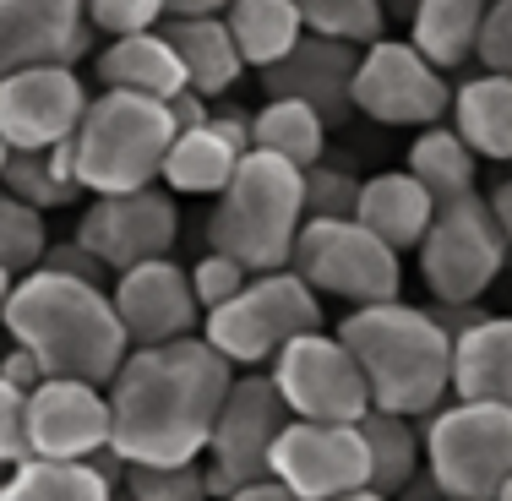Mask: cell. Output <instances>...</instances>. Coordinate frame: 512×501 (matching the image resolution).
<instances>
[{
    "instance_id": "cell-1",
    "label": "cell",
    "mask_w": 512,
    "mask_h": 501,
    "mask_svg": "<svg viewBox=\"0 0 512 501\" xmlns=\"http://www.w3.org/2000/svg\"><path fill=\"white\" fill-rule=\"evenodd\" d=\"M229 382H235V371L202 338L131 349L126 365L115 371V382L104 387L109 452L126 469L131 463H142V469L202 463Z\"/></svg>"
},
{
    "instance_id": "cell-2",
    "label": "cell",
    "mask_w": 512,
    "mask_h": 501,
    "mask_svg": "<svg viewBox=\"0 0 512 501\" xmlns=\"http://www.w3.org/2000/svg\"><path fill=\"white\" fill-rule=\"evenodd\" d=\"M11 344L28 349L39 360L44 382H88V387H109L115 371L126 365V333L115 322L109 289L77 284L60 273H22L11 284V300L0 305Z\"/></svg>"
},
{
    "instance_id": "cell-3",
    "label": "cell",
    "mask_w": 512,
    "mask_h": 501,
    "mask_svg": "<svg viewBox=\"0 0 512 501\" xmlns=\"http://www.w3.org/2000/svg\"><path fill=\"white\" fill-rule=\"evenodd\" d=\"M333 338L355 360L371 409L420 425L453 398V338L425 316V305H360L338 322Z\"/></svg>"
},
{
    "instance_id": "cell-4",
    "label": "cell",
    "mask_w": 512,
    "mask_h": 501,
    "mask_svg": "<svg viewBox=\"0 0 512 501\" xmlns=\"http://www.w3.org/2000/svg\"><path fill=\"white\" fill-rule=\"evenodd\" d=\"M300 224H306V213H300V169L278 164L267 153H246L229 175V186L213 197L207 251L240 262L251 278L284 273Z\"/></svg>"
},
{
    "instance_id": "cell-5",
    "label": "cell",
    "mask_w": 512,
    "mask_h": 501,
    "mask_svg": "<svg viewBox=\"0 0 512 501\" xmlns=\"http://www.w3.org/2000/svg\"><path fill=\"white\" fill-rule=\"evenodd\" d=\"M175 142L169 109L137 93H93L82 126L71 131V175L93 197H126L158 186L164 153Z\"/></svg>"
},
{
    "instance_id": "cell-6",
    "label": "cell",
    "mask_w": 512,
    "mask_h": 501,
    "mask_svg": "<svg viewBox=\"0 0 512 501\" xmlns=\"http://www.w3.org/2000/svg\"><path fill=\"white\" fill-rule=\"evenodd\" d=\"M306 333H322V300L289 267L251 278L229 305L202 316V344L229 371H256V365H267L284 344H295Z\"/></svg>"
},
{
    "instance_id": "cell-7",
    "label": "cell",
    "mask_w": 512,
    "mask_h": 501,
    "mask_svg": "<svg viewBox=\"0 0 512 501\" xmlns=\"http://www.w3.org/2000/svg\"><path fill=\"white\" fill-rule=\"evenodd\" d=\"M289 273L316 300H344L349 311L404 295V256L387 251L355 218H306L289 251Z\"/></svg>"
},
{
    "instance_id": "cell-8",
    "label": "cell",
    "mask_w": 512,
    "mask_h": 501,
    "mask_svg": "<svg viewBox=\"0 0 512 501\" xmlns=\"http://www.w3.org/2000/svg\"><path fill=\"white\" fill-rule=\"evenodd\" d=\"M425 480L442 501H496L512 474V409L496 403H442L420 431Z\"/></svg>"
},
{
    "instance_id": "cell-9",
    "label": "cell",
    "mask_w": 512,
    "mask_h": 501,
    "mask_svg": "<svg viewBox=\"0 0 512 501\" xmlns=\"http://www.w3.org/2000/svg\"><path fill=\"white\" fill-rule=\"evenodd\" d=\"M414 251H420V278L436 305H480V295L507 267V240L480 191L436 207L431 229Z\"/></svg>"
},
{
    "instance_id": "cell-10",
    "label": "cell",
    "mask_w": 512,
    "mask_h": 501,
    "mask_svg": "<svg viewBox=\"0 0 512 501\" xmlns=\"http://www.w3.org/2000/svg\"><path fill=\"white\" fill-rule=\"evenodd\" d=\"M273 382L278 403L289 409V420H306V425H360L371 398H365V382L349 360V349L338 344L333 333H306L295 344H284L273 354Z\"/></svg>"
},
{
    "instance_id": "cell-11",
    "label": "cell",
    "mask_w": 512,
    "mask_h": 501,
    "mask_svg": "<svg viewBox=\"0 0 512 501\" xmlns=\"http://www.w3.org/2000/svg\"><path fill=\"white\" fill-rule=\"evenodd\" d=\"M284 425H289V409L278 403L273 382L267 376H235L224 403H218L213 436H207V463H202L207 501L213 496L224 501L240 485L267 480V452H273Z\"/></svg>"
},
{
    "instance_id": "cell-12",
    "label": "cell",
    "mask_w": 512,
    "mask_h": 501,
    "mask_svg": "<svg viewBox=\"0 0 512 501\" xmlns=\"http://www.w3.org/2000/svg\"><path fill=\"white\" fill-rule=\"evenodd\" d=\"M349 104L371 115L376 126H414L431 131L453 109V82L420 60L404 39H376L355 60V82H349Z\"/></svg>"
},
{
    "instance_id": "cell-13",
    "label": "cell",
    "mask_w": 512,
    "mask_h": 501,
    "mask_svg": "<svg viewBox=\"0 0 512 501\" xmlns=\"http://www.w3.org/2000/svg\"><path fill=\"white\" fill-rule=\"evenodd\" d=\"M71 240H77L109 278H120V273H131V267L158 262V256L175 251L180 207L158 186L126 191V197H93L88 213L77 218V235Z\"/></svg>"
},
{
    "instance_id": "cell-14",
    "label": "cell",
    "mask_w": 512,
    "mask_h": 501,
    "mask_svg": "<svg viewBox=\"0 0 512 501\" xmlns=\"http://www.w3.org/2000/svg\"><path fill=\"white\" fill-rule=\"evenodd\" d=\"M267 480L295 501H338L365 491V442L355 425L289 420L267 452Z\"/></svg>"
},
{
    "instance_id": "cell-15",
    "label": "cell",
    "mask_w": 512,
    "mask_h": 501,
    "mask_svg": "<svg viewBox=\"0 0 512 501\" xmlns=\"http://www.w3.org/2000/svg\"><path fill=\"white\" fill-rule=\"evenodd\" d=\"M88 99V82L71 66H33L0 77V142H6V153H50L60 142H71Z\"/></svg>"
},
{
    "instance_id": "cell-16",
    "label": "cell",
    "mask_w": 512,
    "mask_h": 501,
    "mask_svg": "<svg viewBox=\"0 0 512 501\" xmlns=\"http://www.w3.org/2000/svg\"><path fill=\"white\" fill-rule=\"evenodd\" d=\"M109 305H115V322H120V333H126L131 349L180 344V338H197V327H202L186 267L169 262V256L120 273L115 289H109Z\"/></svg>"
},
{
    "instance_id": "cell-17",
    "label": "cell",
    "mask_w": 512,
    "mask_h": 501,
    "mask_svg": "<svg viewBox=\"0 0 512 501\" xmlns=\"http://www.w3.org/2000/svg\"><path fill=\"white\" fill-rule=\"evenodd\" d=\"M109 447V398L88 382H39L28 393V458L88 463Z\"/></svg>"
},
{
    "instance_id": "cell-18",
    "label": "cell",
    "mask_w": 512,
    "mask_h": 501,
    "mask_svg": "<svg viewBox=\"0 0 512 501\" xmlns=\"http://www.w3.org/2000/svg\"><path fill=\"white\" fill-rule=\"evenodd\" d=\"M93 50L82 0H0V77L33 66H71Z\"/></svg>"
},
{
    "instance_id": "cell-19",
    "label": "cell",
    "mask_w": 512,
    "mask_h": 501,
    "mask_svg": "<svg viewBox=\"0 0 512 501\" xmlns=\"http://www.w3.org/2000/svg\"><path fill=\"white\" fill-rule=\"evenodd\" d=\"M355 60H360V50L333 44V39H311L306 33L278 66L262 71V88H267V99H295V104L316 109V115L333 126V120L355 115V104H349Z\"/></svg>"
},
{
    "instance_id": "cell-20",
    "label": "cell",
    "mask_w": 512,
    "mask_h": 501,
    "mask_svg": "<svg viewBox=\"0 0 512 501\" xmlns=\"http://www.w3.org/2000/svg\"><path fill=\"white\" fill-rule=\"evenodd\" d=\"M453 398L512 409V316H480L453 338Z\"/></svg>"
},
{
    "instance_id": "cell-21",
    "label": "cell",
    "mask_w": 512,
    "mask_h": 501,
    "mask_svg": "<svg viewBox=\"0 0 512 501\" xmlns=\"http://www.w3.org/2000/svg\"><path fill=\"white\" fill-rule=\"evenodd\" d=\"M436 218V202L425 197L420 186L404 175V169H393V175H371L360 180V197H355V224L371 229L376 240H382L387 251H414L425 240V229H431Z\"/></svg>"
},
{
    "instance_id": "cell-22",
    "label": "cell",
    "mask_w": 512,
    "mask_h": 501,
    "mask_svg": "<svg viewBox=\"0 0 512 501\" xmlns=\"http://www.w3.org/2000/svg\"><path fill=\"white\" fill-rule=\"evenodd\" d=\"M158 39H164L169 55L180 60L186 93H197V99H207V104L224 99V93L240 82V71H246L218 17H207V22H158Z\"/></svg>"
},
{
    "instance_id": "cell-23",
    "label": "cell",
    "mask_w": 512,
    "mask_h": 501,
    "mask_svg": "<svg viewBox=\"0 0 512 501\" xmlns=\"http://www.w3.org/2000/svg\"><path fill=\"white\" fill-rule=\"evenodd\" d=\"M453 137L474 158L512 164V77H469L453 88Z\"/></svg>"
},
{
    "instance_id": "cell-24",
    "label": "cell",
    "mask_w": 512,
    "mask_h": 501,
    "mask_svg": "<svg viewBox=\"0 0 512 501\" xmlns=\"http://www.w3.org/2000/svg\"><path fill=\"white\" fill-rule=\"evenodd\" d=\"M99 82H104V93H137V99H158V104H169L186 88L180 60L169 55V44L158 39V28L109 39L99 50Z\"/></svg>"
},
{
    "instance_id": "cell-25",
    "label": "cell",
    "mask_w": 512,
    "mask_h": 501,
    "mask_svg": "<svg viewBox=\"0 0 512 501\" xmlns=\"http://www.w3.org/2000/svg\"><path fill=\"white\" fill-rule=\"evenodd\" d=\"M218 22H224L229 44H235L240 66H251V71L278 66V60L306 39L295 0H229Z\"/></svg>"
},
{
    "instance_id": "cell-26",
    "label": "cell",
    "mask_w": 512,
    "mask_h": 501,
    "mask_svg": "<svg viewBox=\"0 0 512 501\" xmlns=\"http://www.w3.org/2000/svg\"><path fill=\"white\" fill-rule=\"evenodd\" d=\"M491 0H420L409 11V50L431 60L436 71H453L463 60H474V39H480V17Z\"/></svg>"
},
{
    "instance_id": "cell-27",
    "label": "cell",
    "mask_w": 512,
    "mask_h": 501,
    "mask_svg": "<svg viewBox=\"0 0 512 501\" xmlns=\"http://www.w3.org/2000/svg\"><path fill=\"white\" fill-rule=\"evenodd\" d=\"M355 431L365 442V491H371V496L393 501L409 480H420L425 447H420V425H414V420L365 409V420L355 425Z\"/></svg>"
},
{
    "instance_id": "cell-28",
    "label": "cell",
    "mask_w": 512,
    "mask_h": 501,
    "mask_svg": "<svg viewBox=\"0 0 512 501\" xmlns=\"http://www.w3.org/2000/svg\"><path fill=\"white\" fill-rule=\"evenodd\" d=\"M404 175H409L436 207H447V202H458V197H474L480 158H474V153L453 137V126H431V131H414Z\"/></svg>"
},
{
    "instance_id": "cell-29",
    "label": "cell",
    "mask_w": 512,
    "mask_h": 501,
    "mask_svg": "<svg viewBox=\"0 0 512 501\" xmlns=\"http://www.w3.org/2000/svg\"><path fill=\"white\" fill-rule=\"evenodd\" d=\"M251 153H267L278 164L311 169L327 153V120L295 99H267L251 115Z\"/></svg>"
},
{
    "instance_id": "cell-30",
    "label": "cell",
    "mask_w": 512,
    "mask_h": 501,
    "mask_svg": "<svg viewBox=\"0 0 512 501\" xmlns=\"http://www.w3.org/2000/svg\"><path fill=\"white\" fill-rule=\"evenodd\" d=\"M0 191L17 197L33 213H55V207H71L82 197L77 175H71V142H60L50 153H6L0 164Z\"/></svg>"
},
{
    "instance_id": "cell-31",
    "label": "cell",
    "mask_w": 512,
    "mask_h": 501,
    "mask_svg": "<svg viewBox=\"0 0 512 501\" xmlns=\"http://www.w3.org/2000/svg\"><path fill=\"white\" fill-rule=\"evenodd\" d=\"M235 164H240V153H229L224 142L202 126V131H180V137L169 142L158 180H164L169 197H218V191L229 186V175H235Z\"/></svg>"
},
{
    "instance_id": "cell-32",
    "label": "cell",
    "mask_w": 512,
    "mask_h": 501,
    "mask_svg": "<svg viewBox=\"0 0 512 501\" xmlns=\"http://www.w3.org/2000/svg\"><path fill=\"white\" fill-rule=\"evenodd\" d=\"M0 501H115V485L93 463H44L28 458L6 469Z\"/></svg>"
},
{
    "instance_id": "cell-33",
    "label": "cell",
    "mask_w": 512,
    "mask_h": 501,
    "mask_svg": "<svg viewBox=\"0 0 512 501\" xmlns=\"http://www.w3.org/2000/svg\"><path fill=\"white\" fill-rule=\"evenodd\" d=\"M295 11L311 39H333V44H349V50L387 39L382 0H295Z\"/></svg>"
},
{
    "instance_id": "cell-34",
    "label": "cell",
    "mask_w": 512,
    "mask_h": 501,
    "mask_svg": "<svg viewBox=\"0 0 512 501\" xmlns=\"http://www.w3.org/2000/svg\"><path fill=\"white\" fill-rule=\"evenodd\" d=\"M44 246H50V229H44V218L33 213V207H22L17 197H6L0 191V267H6L11 278L33 273L39 267Z\"/></svg>"
},
{
    "instance_id": "cell-35",
    "label": "cell",
    "mask_w": 512,
    "mask_h": 501,
    "mask_svg": "<svg viewBox=\"0 0 512 501\" xmlns=\"http://www.w3.org/2000/svg\"><path fill=\"white\" fill-rule=\"evenodd\" d=\"M360 175H349L344 164H311L300 169V213L306 218H355Z\"/></svg>"
},
{
    "instance_id": "cell-36",
    "label": "cell",
    "mask_w": 512,
    "mask_h": 501,
    "mask_svg": "<svg viewBox=\"0 0 512 501\" xmlns=\"http://www.w3.org/2000/svg\"><path fill=\"white\" fill-rule=\"evenodd\" d=\"M120 496L126 501H207V480H202V463H175V469L131 463L120 474Z\"/></svg>"
},
{
    "instance_id": "cell-37",
    "label": "cell",
    "mask_w": 512,
    "mask_h": 501,
    "mask_svg": "<svg viewBox=\"0 0 512 501\" xmlns=\"http://www.w3.org/2000/svg\"><path fill=\"white\" fill-rule=\"evenodd\" d=\"M186 278H191V300H197V311H218V305H229L240 295V289L251 284V273L240 262H229V256H197V262L186 267Z\"/></svg>"
},
{
    "instance_id": "cell-38",
    "label": "cell",
    "mask_w": 512,
    "mask_h": 501,
    "mask_svg": "<svg viewBox=\"0 0 512 501\" xmlns=\"http://www.w3.org/2000/svg\"><path fill=\"white\" fill-rule=\"evenodd\" d=\"M82 17L93 33L126 39V33H153L164 22V0H82Z\"/></svg>"
},
{
    "instance_id": "cell-39",
    "label": "cell",
    "mask_w": 512,
    "mask_h": 501,
    "mask_svg": "<svg viewBox=\"0 0 512 501\" xmlns=\"http://www.w3.org/2000/svg\"><path fill=\"white\" fill-rule=\"evenodd\" d=\"M474 60L485 66V77H512V0H491L485 6Z\"/></svg>"
},
{
    "instance_id": "cell-40",
    "label": "cell",
    "mask_w": 512,
    "mask_h": 501,
    "mask_svg": "<svg viewBox=\"0 0 512 501\" xmlns=\"http://www.w3.org/2000/svg\"><path fill=\"white\" fill-rule=\"evenodd\" d=\"M28 463V393L0 382V469Z\"/></svg>"
},
{
    "instance_id": "cell-41",
    "label": "cell",
    "mask_w": 512,
    "mask_h": 501,
    "mask_svg": "<svg viewBox=\"0 0 512 501\" xmlns=\"http://www.w3.org/2000/svg\"><path fill=\"white\" fill-rule=\"evenodd\" d=\"M39 273H60V278H77V284L109 289V273H104L99 262H93L88 251L77 246V240H55V246H44V256H39Z\"/></svg>"
},
{
    "instance_id": "cell-42",
    "label": "cell",
    "mask_w": 512,
    "mask_h": 501,
    "mask_svg": "<svg viewBox=\"0 0 512 501\" xmlns=\"http://www.w3.org/2000/svg\"><path fill=\"white\" fill-rule=\"evenodd\" d=\"M164 109H169V126H175V137H180V131H202L207 120H213V104L197 99V93H186V88H180Z\"/></svg>"
},
{
    "instance_id": "cell-43",
    "label": "cell",
    "mask_w": 512,
    "mask_h": 501,
    "mask_svg": "<svg viewBox=\"0 0 512 501\" xmlns=\"http://www.w3.org/2000/svg\"><path fill=\"white\" fill-rule=\"evenodd\" d=\"M0 382H6V387H17V393H33V387L44 382V371H39V360H33L28 349H17V344H11V354L0 360Z\"/></svg>"
},
{
    "instance_id": "cell-44",
    "label": "cell",
    "mask_w": 512,
    "mask_h": 501,
    "mask_svg": "<svg viewBox=\"0 0 512 501\" xmlns=\"http://www.w3.org/2000/svg\"><path fill=\"white\" fill-rule=\"evenodd\" d=\"M229 0H164V22H207L224 17Z\"/></svg>"
},
{
    "instance_id": "cell-45",
    "label": "cell",
    "mask_w": 512,
    "mask_h": 501,
    "mask_svg": "<svg viewBox=\"0 0 512 501\" xmlns=\"http://www.w3.org/2000/svg\"><path fill=\"white\" fill-rule=\"evenodd\" d=\"M485 207H491L496 229H502V240H507V251H512V175L496 180V186H491V197H485Z\"/></svg>"
},
{
    "instance_id": "cell-46",
    "label": "cell",
    "mask_w": 512,
    "mask_h": 501,
    "mask_svg": "<svg viewBox=\"0 0 512 501\" xmlns=\"http://www.w3.org/2000/svg\"><path fill=\"white\" fill-rule=\"evenodd\" d=\"M224 501H295L284 491V485H273V480H256V485H240V491H229Z\"/></svg>"
},
{
    "instance_id": "cell-47",
    "label": "cell",
    "mask_w": 512,
    "mask_h": 501,
    "mask_svg": "<svg viewBox=\"0 0 512 501\" xmlns=\"http://www.w3.org/2000/svg\"><path fill=\"white\" fill-rule=\"evenodd\" d=\"M414 6H420V0H382L387 17H404V22H409V11H414Z\"/></svg>"
},
{
    "instance_id": "cell-48",
    "label": "cell",
    "mask_w": 512,
    "mask_h": 501,
    "mask_svg": "<svg viewBox=\"0 0 512 501\" xmlns=\"http://www.w3.org/2000/svg\"><path fill=\"white\" fill-rule=\"evenodd\" d=\"M11 284H17V278H11V273H6V267H0V305H6V300H11Z\"/></svg>"
},
{
    "instance_id": "cell-49",
    "label": "cell",
    "mask_w": 512,
    "mask_h": 501,
    "mask_svg": "<svg viewBox=\"0 0 512 501\" xmlns=\"http://www.w3.org/2000/svg\"><path fill=\"white\" fill-rule=\"evenodd\" d=\"M338 501H387V496H371V491H355V496H338Z\"/></svg>"
},
{
    "instance_id": "cell-50",
    "label": "cell",
    "mask_w": 512,
    "mask_h": 501,
    "mask_svg": "<svg viewBox=\"0 0 512 501\" xmlns=\"http://www.w3.org/2000/svg\"><path fill=\"white\" fill-rule=\"evenodd\" d=\"M496 501H512V474L502 480V491H496Z\"/></svg>"
},
{
    "instance_id": "cell-51",
    "label": "cell",
    "mask_w": 512,
    "mask_h": 501,
    "mask_svg": "<svg viewBox=\"0 0 512 501\" xmlns=\"http://www.w3.org/2000/svg\"><path fill=\"white\" fill-rule=\"evenodd\" d=\"M0 164H6V142H0Z\"/></svg>"
}]
</instances>
